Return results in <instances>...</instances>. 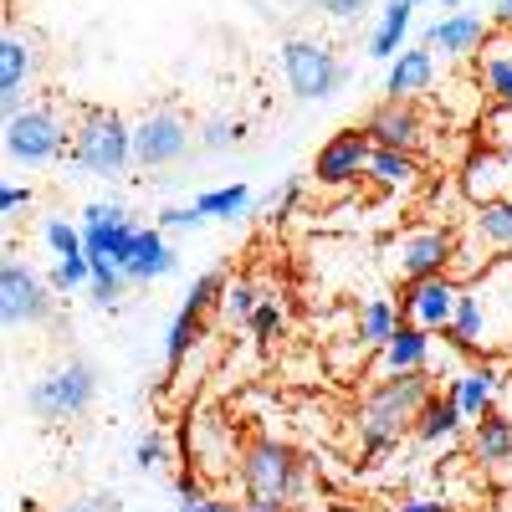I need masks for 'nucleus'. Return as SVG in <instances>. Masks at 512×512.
<instances>
[{
    "label": "nucleus",
    "instance_id": "f257e3e1",
    "mask_svg": "<svg viewBox=\"0 0 512 512\" xmlns=\"http://www.w3.org/2000/svg\"><path fill=\"white\" fill-rule=\"evenodd\" d=\"M436 395V369H405V374H379L359 405V451L384 456L400 446V436L415 431L420 410Z\"/></svg>",
    "mask_w": 512,
    "mask_h": 512
},
{
    "label": "nucleus",
    "instance_id": "f03ea898",
    "mask_svg": "<svg viewBox=\"0 0 512 512\" xmlns=\"http://www.w3.org/2000/svg\"><path fill=\"white\" fill-rule=\"evenodd\" d=\"M236 477L246 487V502H256V507H272V512L308 507L303 502L308 497V461L277 436H251L241 446Z\"/></svg>",
    "mask_w": 512,
    "mask_h": 512
},
{
    "label": "nucleus",
    "instance_id": "7ed1b4c3",
    "mask_svg": "<svg viewBox=\"0 0 512 512\" xmlns=\"http://www.w3.org/2000/svg\"><path fill=\"white\" fill-rule=\"evenodd\" d=\"M134 164V123L113 108H88L72 123V169L93 180H118Z\"/></svg>",
    "mask_w": 512,
    "mask_h": 512
},
{
    "label": "nucleus",
    "instance_id": "20e7f679",
    "mask_svg": "<svg viewBox=\"0 0 512 512\" xmlns=\"http://www.w3.org/2000/svg\"><path fill=\"white\" fill-rule=\"evenodd\" d=\"M98 400V369L88 359H62L57 369H47L41 379L26 384V395L21 405L36 415V420H47V425H72L93 410Z\"/></svg>",
    "mask_w": 512,
    "mask_h": 512
},
{
    "label": "nucleus",
    "instance_id": "39448f33",
    "mask_svg": "<svg viewBox=\"0 0 512 512\" xmlns=\"http://www.w3.org/2000/svg\"><path fill=\"white\" fill-rule=\"evenodd\" d=\"M282 77L297 103H328L349 82V62L318 36H292L282 41Z\"/></svg>",
    "mask_w": 512,
    "mask_h": 512
},
{
    "label": "nucleus",
    "instance_id": "423d86ee",
    "mask_svg": "<svg viewBox=\"0 0 512 512\" xmlns=\"http://www.w3.org/2000/svg\"><path fill=\"white\" fill-rule=\"evenodd\" d=\"M0 139H6V164H16V169H47V164H57L72 149V128H67V118L57 108L31 103L26 113L6 118V134H0Z\"/></svg>",
    "mask_w": 512,
    "mask_h": 512
},
{
    "label": "nucleus",
    "instance_id": "0eeeda50",
    "mask_svg": "<svg viewBox=\"0 0 512 512\" xmlns=\"http://www.w3.org/2000/svg\"><path fill=\"white\" fill-rule=\"evenodd\" d=\"M456 251H461V236L451 226H415L390 241L384 262H390L400 282H425V277H446L456 267Z\"/></svg>",
    "mask_w": 512,
    "mask_h": 512
},
{
    "label": "nucleus",
    "instance_id": "6e6552de",
    "mask_svg": "<svg viewBox=\"0 0 512 512\" xmlns=\"http://www.w3.org/2000/svg\"><path fill=\"white\" fill-rule=\"evenodd\" d=\"M57 287L41 277L36 267H26L21 256H6V267H0V323L6 328H41L52 323L57 313Z\"/></svg>",
    "mask_w": 512,
    "mask_h": 512
},
{
    "label": "nucleus",
    "instance_id": "1a4fd4ad",
    "mask_svg": "<svg viewBox=\"0 0 512 512\" xmlns=\"http://www.w3.org/2000/svg\"><path fill=\"white\" fill-rule=\"evenodd\" d=\"M195 144V128L180 108H154L134 123V164L139 169H175Z\"/></svg>",
    "mask_w": 512,
    "mask_h": 512
},
{
    "label": "nucleus",
    "instance_id": "9d476101",
    "mask_svg": "<svg viewBox=\"0 0 512 512\" xmlns=\"http://www.w3.org/2000/svg\"><path fill=\"white\" fill-rule=\"evenodd\" d=\"M185 456L195 472H210V477H221L231 472V461H241V436H236V420L226 415H190L185 425Z\"/></svg>",
    "mask_w": 512,
    "mask_h": 512
},
{
    "label": "nucleus",
    "instance_id": "9b49d317",
    "mask_svg": "<svg viewBox=\"0 0 512 512\" xmlns=\"http://www.w3.org/2000/svg\"><path fill=\"white\" fill-rule=\"evenodd\" d=\"M369 154H374V144H369L364 128H344V134H333L318 149V159H313V185H323V190L359 185L369 175Z\"/></svg>",
    "mask_w": 512,
    "mask_h": 512
},
{
    "label": "nucleus",
    "instance_id": "f8f14e48",
    "mask_svg": "<svg viewBox=\"0 0 512 512\" xmlns=\"http://www.w3.org/2000/svg\"><path fill=\"white\" fill-rule=\"evenodd\" d=\"M456 303H461V282L451 272L400 287V318L415 323V328H425V333H446L451 318H456Z\"/></svg>",
    "mask_w": 512,
    "mask_h": 512
},
{
    "label": "nucleus",
    "instance_id": "ddd939ff",
    "mask_svg": "<svg viewBox=\"0 0 512 512\" xmlns=\"http://www.w3.org/2000/svg\"><path fill=\"white\" fill-rule=\"evenodd\" d=\"M420 41L431 52H441L446 62H466V57H482V47L492 41V21L477 11H446L420 31Z\"/></svg>",
    "mask_w": 512,
    "mask_h": 512
},
{
    "label": "nucleus",
    "instance_id": "4468645a",
    "mask_svg": "<svg viewBox=\"0 0 512 512\" xmlns=\"http://www.w3.org/2000/svg\"><path fill=\"white\" fill-rule=\"evenodd\" d=\"M364 134H369L374 149H405V154H415V149L425 144V118H420V108L405 103V98H384V103L364 118Z\"/></svg>",
    "mask_w": 512,
    "mask_h": 512
},
{
    "label": "nucleus",
    "instance_id": "2eb2a0df",
    "mask_svg": "<svg viewBox=\"0 0 512 512\" xmlns=\"http://www.w3.org/2000/svg\"><path fill=\"white\" fill-rule=\"evenodd\" d=\"M461 190L472 205H492V200H512V159L502 149H477L461 164Z\"/></svg>",
    "mask_w": 512,
    "mask_h": 512
},
{
    "label": "nucleus",
    "instance_id": "dca6fc26",
    "mask_svg": "<svg viewBox=\"0 0 512 512\" xmlns=\"http://www.w3.org/2000/svg\"><path fill=\"white\" fill-rule=\"evenodd\" d=\"M446 390L456 395V405H461V415H466V420H482L487 410H497L502 369H497L492 359H482V364H466V369H456V374L446 379Z\"/></svg>",
    "mask_w": 512,
    "mask_h": 512
},
{
    "label": "nucleus",
    "instance_id": "f3484780",
    "mask_svg": "<svg viewBox=\"0 0 512 512\" xmlns=\"http://www.w3.org/2000/svg\"><path fill=\"white\" fill-rule=\"evenodd\" d=\"M436 88V52L425 47H405L395 62H390V72H384V98H420V93H431Z\"/></svg>",
    "mask_w": 512,
    "mask_h": 512
},
{
    "label": "nucleus",
    "instance_id": "a211bd4d",
    "mask_svg": "<svg viewBox=\"0 0 512 512\" xmlns=\"http://www.w3.org/2000/svg\"><path fill=\"white\" fill-rule=\"evenodd\" d=\"M405 369H436V333L400 323V333L379 349V374H405Z\"/></svg>",
    "mask_w": 512,
    "mask_h": 512
},
{
    "label": "nucleus",
    "instance_id": "6ab92c4d",
    "mask_svg": "<svg viewBox=\"0 0 512 512\" xmlns=\"http://www.w3.org/2000/svg\"><path fill=\"white\" fill-rule=\"evenodd\" d=\"M128 282H159V277H175L180 272V251L169 246V236L159 231V226H149V231H139V246H134V256H128Z\"/></svg>",
    "mask_w": 512,
    "mask_h": 512
},
{
    "label": "nucleus",
    "instance_id": "aec40b11",
    "mask_svg": "<svg viewBox=\"0 0 512 512\" xmlns=\"http://www.w3.org/2000/svg\"><path fill=\"white\" fill-rule=\"evenodd\" d=\"M466 425H472V420L461 415L456 395L446 390V395H431V405L420 410V420H415V431H410V436H415L420 446H451V441L466 431Z\"/></svg>",
    "mask_w": 512,
    "mask_h": 512
},
{
    "label": "nucleus",
    "instance_id": "412c9836",
    "mask_svg": "<svg viewBox=\"0 0 512 512\" xmlns=\"http://www.w3.org/2000/svg\"><path fill=\"white\" fill-rule=\"evenodd\" d=\"M410 0H384L379 6V21L369 31V57L374 62H395L405 52V36H410Z\"/></svg>",
    "mask_w": 512,
    "mask_h": 512
},
{
    "label": "nucleus",
    "instance_id": "4be33fe9",
    "mask_svg": "<svg viewBox=\"0 0 512 512\" xmlns=\"http://www.w3.org/2000/svg\"><path fill=\"white\" fill-rule=\"evenodd\" d=\"M466 446L482 466H497V461H512V415L502 410H487L482 420L466 425Z\"/></svg>",
    "mask_w": 512,
    "mask_h": 512
},
{
    "label": "nucleus",
    "instance_id": "5701e85b",
    "mask_svg": "<svg viewBox=\"0 0 512 512\" xmlns=\"http://www.w3.org/2000/svg\"><path fill=\"white\" fill-rule=\"evenodd\" d=\"M477 88L497 103L512 108V41H487L477 57Z\"/></svg>",
    "mask_w": 512,
    "mask_h": 512
},
{
    "label": "nucleus",
    "instance_id": "b1692460",
    "mask_svg": "<svg viewBox=\"0 0 512 512\" xmlns=\"http://www.w3.org/2000/svg\"><path fill=\"white\" fill-rule=\"evenodd\" d=\"M400 303H395V297H369V303L359 308V323H354V344H364V349H384V344H390V338L400 333Z\"/></svg>",
    "mask_w": 512,
    "mask_h": 512
},
{
    "label": "nucleus",
    "instance_id": "393cba45",
    "mask_svg": "<svg viewBox=\"0 0 512 512\" xmlns=\"http://www.w3.org/2000/svg\"><path fill=\"white\" fill-rule=\"evenodd\" d=\"M364 180H374L379 190H410V185L420 180V159L405 154V149H374Z\"/></svg>",
    "mask_w": 512,
    "mask_h": 512
},
{
    "label": "nucleus",
    "instance_id": "a878e982",
    "mask_svg": "<svg viewBox=\"0 0 512 512\" xmlns=\"http://www.w3.org/2000/svg\"><path fill=\"white\" fill-rule=\"evenodd\" d=\"M200 328H205V313H195V308L180 303V313L169 318V333H164V364H169V374L185 369L190 349L200 344Z\"/></svg>",
    "mask_w": 512,
    "mask_h": 512
},
{
    "label": "nucleus",
    "instance_id": "bb28decb",
    "mask_svg": "<svg viewBox=\"0 0 512 512\" xmlns=\"http://www.w3.org/2000/svg\"><path fill=\"white\" fill-rule=\"evenodd\" d=\"M36 67V52L21 31H6L0 41V93H26V77Z\"/></svg>",
    "mask_w": 512,
    "mask_h": 512
},
{
    "label": "nucleus",
    "instance_id": "cd10ccee",
    "mask_svg": "<svg viewBox=\"0 0 512 512\" xmlns=\"http://www.w3.org/2000/svg\"><path fill=\"white\" fill-rule=\"evenodd\" d=\"M472 236L487 251H512V200H492L472 210Z\"/></svg>",
    "mask_w": 512,
    "mask_h": 512
},
{
    "label": "nucleus",
    "instance_id": "c85d7f7f",
    "mask_svg": "<svg viewBox=\"0 0 512 512\" xmlns=\"http://www.w3.org/2000/svg\"><path fill=\"white\" fill-rule=\"evenodd\" d=\"M251 205H256V195H251V185H221V190H205V195H195V210L205 221H236V216H251Z\"/></svg>",
    "mask_w": 512,
    "mask_h": 512
},
{
    "label": "nucleus",
    "instance_id": "c756f323",
    "mask_svg": "<svg viewBox=\"0 0 512 512\" xmlns=\"http://www.w3.org/2000/svg\"><path fill=\"white\" fill-rule=\"evenodd\" d=\"M128 272L113 262V256H93V282H88V297L93 308H118V297H128Z\"/></svg>",
    "mask_w": 512,
    "mask_h": 512
},
{
    "label": "nucleus",
    "instance_id": "7c9ffc66",
    "mask_svg": "<svg viewBox=\"0 0 512 512\" xmlns=\"http://www.w3.org/2000/svg\"><path fill=\"white\" fill-rule=\"evenodd\" d=\"M241 134H246V123H241V118H205V123H200V134H195V144H200L205 154H226V149L241 144Z\"/></svg>",
    "mask_w": 512,
    "mask_h": 512
},
{
    "label": "nucleus",
    "instance_id": "2f4dec72",
    "mask_svg": "<svg viewBox=\"0 0 512 512\" xmlns=\"http://www.w3.org/2000/svg\"><path fill=\"white\" fill-rule=\"evenodd\" d=\"M256 308H262V292H256V282L236 277V282L226 287V297H221V318H226V323H251Z\"/></svg>",
    "mask_w": 512,
    "mask_h": 512
},
{
    "label": "nucleus",
    "instance_id": "473e14b6",
    "mask_svg": "<svg viewBox=\"0 0 512 512\" xmlns=\"http://www.w3.org/2000/svg\"><path fill=\"white\" fill-rule=\"evenodd\" d=\"M226 287H231V277L226 272H200L195 282H190V292H185V308H195V313H210V308H221V297H226Z\"/></svg>",
    "mask_w": 512,
    "mask_h": 512
},
{
    "label": "nucleus",
    "instance_id": "72a5a7b5",
    "mask_svg": "<svg viewBox=\"0 0 512 512\" xmlns=\"http://www.w3.org/2000/svg\"><path fill=\"white\" fill-rule=\"evenodd\" d=\"M41 241H47L52 256H82V251H88V246H82V226H72V221H62V216L41 221Z\"/></svg>",
    "mask_w": 512,
    "mask_h": 512
},
{
    "label": "nucleus",
    "instance_id": "f704fd0d",
    "mask_svg": "<svg viewBox=\"0 0 512 512\" xmlns=\"http://www.w3.org/2000/svg\"><path fill=\"white\" fill-rule=\"evenodd\" d=\"M57 292H77V287H88L93 282V256L82 251V256H57V267H52V277H47Z\"/></svg>",
    "mask_w": 512,
    "mask_h": 512
},
{
    "label": "nucleus",
    "instance_id": "c9c22d12",
    "mask_svg": "<svg viewBox=\"0 0 512 512\" xmlns=\"http://www.w3.org/2000/svg\"><path fill=\"white\" fill-rule=\"evenodd\" d=\"M251 333H256V344H272V338H282V328H287V313H282V303L277 297H262V308L251 313V323H246Z\"/></svg>",
    "mask_w": 512,
    "mask_h": 512
},
{
    "label": "nucleus",
    "instance_id": "e433bc0d",
    "mask_svg": "<svg viewBox=\"0 0 512 512\" xmlns=\"http://www.w3.org/2000/svg\"><path fill=\"white\" fill-rule=\"evenodd\" d=\"M164 461H169V446H164V436H159V431H144V436L134 441V466H139V472H159Z\"/></svg>",
    "mask_w": 512,
    "mask_h": 512
},
{
    "label": "nucleus",
    "instance_id": "4c0bfd02",
    "mask_svg": "<svg viewBox=\"0 0 512 512\" xmlns=\"http://www.w3.org/2000/svg\"><path fill=\"white\" fill-rule=\"evenodd\" d=\"M297 200H303V175H287V180H282V190L262 195V200H256L251 210H277V216H287V210H292Z\"/></svg>",
    "mask_w": 512,
    "mask_h": 512
},
{
    "label": "nucleus",
    "instance_id": "58836bf2",
    "mask_svg": "<svg viewBox=\"0 0 512 512\" xmlns=\"http://www.w3.org/2000/svg\"><path fill=\"white\" fill-rule=\"evenodd\" d=\"M154 226H159V231H200L205 216H200L195 205H164L159 216H154Z\"/></svg>",
    "mask_w": 512,
    "mask_h": 512
},
{
    "label": "nucleus",
    "instance_id": "ea45409f",
    "mask_svg": "<svg viewBox=\"0 0 512 512\" xmlns=\"http://www.w3.org/2000/svg\"><path fill=\"white\" fill-rule=\"evenodd\" d=\"M118 221H128V205H118V200H93V205H82V221H77V226H118Z\"/></svg>",
    "mask_w": 512,
    "mask_h": 512
},
{
    "label": "nucleus",
    "instance_id": "a19ab883",
    "mask_svg": "<svg viewBox=\"0 0 512 512\" xmlns=\"http://www.w3.org/2000/svg\"><path fill=\"white\" fill-rule=\"evenodd\" d=\"M313 11H323L328 21H359L369 11V0H313Z\"/></svg>",
    "mask_w": 512,
    "mask_h": 512
},
{
    "label": "nucleus",
    "instance_id": "79ce46f5",
    "mask_svg": "<svg viewBox=\"0 0 512 512\" xmlns=\"http://www.w3.org/2000/svg\"><path fill=\"white\" fill-rule=\"evenodd\" d=\"M31 205V190L26 185H0V216H16V210Z\"/></svg>",
    "mask_w": 512,
    "mask_h": 512
},
{
    "label": "nucleus",
    "instance_id": "37998d69",
    "mask_svg": "<svg viewBox=\"0 0 512 512\" xmlns=\"http://www.w3.org/2000/svg\"><path fill=\"white\" fill-rule=\"evenodd\" d=\"M390 512H451V502H441V497H400Z\"/></svg>",
    "mask_w": 512,
    "mask_h": 512
},
{
    "label": "nucleus",
    "instance_id": "c03bdc74",
    "mask_svg": "<svg viewBox=\"0 0 512 512\" xmlns=\"http://www.w3.org/2000/svg\"><path fill=\"white\" fill-rule=\"evenodd\" d=\"M180 512H236V502H216V497H180Z\"/></svg>",
    "mask_w": 512,
    "mask_h": 512
},
{
    "label": "nucleus",
    "instance_id": "a18cd8bd",
    "mask_svg": "<svg viewBox=\"0 0 512 512\" xmlns=\"http://www.w3.org/2000/svg\"><path fill=\"white\" fill-rule=\"evenodd\" d=\"M57 512H118V507H113V497H82V502H67Z\"/></svg>",
    "mask_w": 512,
    "mask_h": 512
},
{
    "label": "nucleus",
    "instance_id": "49530a36",
    "mask_svg": "<svg viewBox=\"0 0 512 512\" xmlns=\"http://www.w3.org/2000/svg\"><path fill=\"white\" fill-rule=\"evenodd\" d=\"M492 26L497 31H512V0H497V6H492Z\"/></svg>",
    "mask_w": 512,
    "mask_h": 512
},
{
    "label": "nucleus",
    "instance_id": "de8ad7c7",
    "mask_svg": "<svg viewBox=\"0 0 512 512\" xmlns=\"http://www.w3.org/2000/svg\"><path fill=\"white\" fill-rule=\"evenodd\" d=\"M410 6H446V11H456L461 0H410Z\"/></svg>",
    "mask_w": 512,
    "mask_h": 512
},
{
    "label": "nucleus",
    "instance_id": "09e8293b",
    "mask_svg": "<svg viewBox=\"0 0 512 512\" xmlns=\"http://www.w3.org/2000/svg\"><path fill=\"white\" fill-rule=\"evenodd\" d=\"M236 512H272V507H256V502H241Z\"/></svg>",
    "mask_w": 512,
    "mask_h": 512
}]
</instances>
